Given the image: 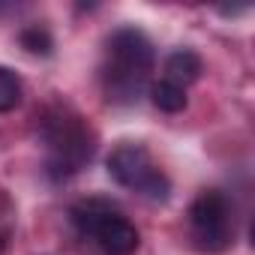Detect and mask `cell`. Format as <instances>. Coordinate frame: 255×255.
Segmentation results:
<instances>
[{
    "label": "cell",
    "mask_w": 255,
    "mask_h": 255,
    "mask_svg": "<svg viewBox=\"0 0 255 255\" xmlns=\"http://www.w3.org/2000/svg\"><path fill=\"white\" fill-rule=\"evenodd\" d=\"M72 222L84 237H93L108 255H132L138 249V231L135 225L120 216L108 201L90 198L72 207Z\"/></svg>",
    "instance_id": "3"
},
{
    "label": "cell",
    "mask_w": 255,
    "mask_h": 255,
    "mask_svg": "<svg viewBox=\"0 0 255 255\" xmlns=\"http://www.w3.org/2000/svg\"><path fill=\"white\" fill-rule=\"evenodd\" d=\"M21 45L30 54H51V36L42 27H27L21 30Z\"/></svg>",
    "instance_id": "9"
},
{
    "label": "cell",
    "mask_w": 255,
    "mask_h": 255,
    "mask_svg": "<svg viewBox=\"0 0 255 255\" xmlns=\"http://www.w3.org/2000/svg\"><path fill=\"white\" fill-rule=\"evenodd\" d=\"M153 69V45L138 27H120L105 42L102 87L108 102L129 105L141 96Z\"/></svg>",
    "instance_id": "1"
},
{
    "label": "cell",
    "mask_w": 255,
    "mask_h": 255,
    "mask_svg": "<svg viewBox=\"0 0 255 255\" xmlns=\"http://www.w3.org/2000/svg\"><path fill=\"white\" fill-rule=\"evenodd\" d=\"M39 135L48 153V174L54 180H63L75 171H81L90 156H93V132L84 123V117L66 111V108H51L48 114H42L39 123Z\"/></svg>",
    "instance_id": "2"
},
{
    "label": "cell",
    "mask_w": 255,
    "mask_h": 255,
    "mask_svg": "<svg viewBox=\"0 0 255 255\" xmlns=\"http://www.w3.org/2000/svg\"><path fill=\"white\" fill-rule=\"evenodd\" d=\"M198 75H201V57L192 48H177L174 54H168V60H165V81H171L177 87H186V84L198 81Z\"/></svg>",
    "instance_id": "6"
},
{
    "label": "cell",
    "mask_w": 255,
    "mask_h": 255,
    "mask_svg": "<svg viewBox=\"0 0 255 255\" xmlns=\"http://www.w3.org/2000/svg\"><path fill=\"white\" fill-rule=\"evenodd\" d=\"M21 102V81L12 69L0 66V111H12Z\"/></svg>",
    "instance_id": "8"
},
{
    "label": "cell",
    "mask_w": 255,
    "mask_h": 255,
    "mask_svg": "<svg viewBox=\"0 0 255 255\" xmlns=\"http://www.w3.org/2000/svg\"><path fill=\"white\" fill-rule=\"evenodd\" d=\"M150 99H153V105L159 108V111H168V114H177V111H183L186 108V93H183V87H177V84H171V81H156V84H150Z\"/></svg>",
    "instance_id": "7"
},
{
    "label": "cell",
    "mask_w": 255,
    "mask_h": 255,
    "mask_svg": "<svg viewBox=\"0 0 255 255\" xmlns=\"http://www.w3.org/2000/svg\"><path fill=\"white\" fill-rule=\"evenodd\" d=\"M189 231H192L195 246L204 252L228 249L234 237V219H231L228 198L216 189H204L189 207Z\"/></svg>",
    "instance_id": "5"
},
{
    "label": "cell",
    "mask_w": 255,
    "mask_h": 255,
    "mask_svg": "<svg viewBox=\"0 0 255 255\" xmlns=\"http://www.w3.org/2000/svg\"><path fill=\"white\" fill-rule=\"evenodd\" d=\"M108 174L120 186L132 189V192H138V195H144L150 201H165L168 192H171L168 177L156 168V162L150 159L144 144L126 141V144L114 147L111 156H108Z\"/></svg>",
    "instance_id": "4"
}]
</instances>
